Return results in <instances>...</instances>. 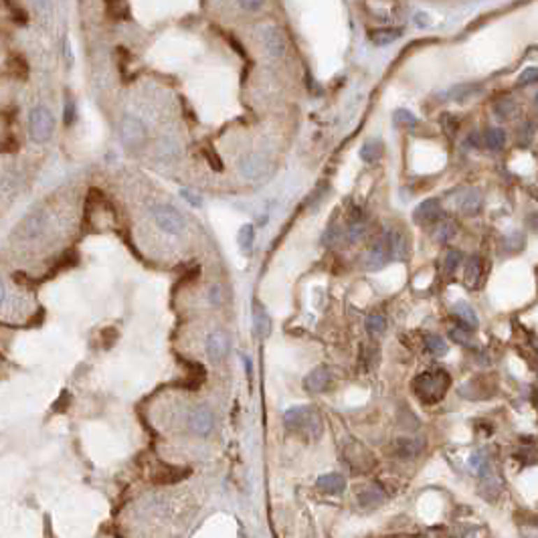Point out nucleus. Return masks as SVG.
<instances>
[{"label":"nucleus","mask_w":538,"mask_h":538,"mask_svg":"<svg viewBox=\"0 0 538 538\" xmlns=\"http://www.w3.org/2000/svg\"><path fill=\"white\" fill-rule=\"evenodd\" d=\"M451 386V377L443 368H429L413 379V393L423 405H435L447 395Z\"/></svg>","instance_id":"nucleus-1"},{"label":"nucleus","mask_w":538,"mask_h":538,"mask_svg":"<svg viewBox=\"0 0 538 538\" xmlns=\"http://www.w3.org/2000/svg\"><path fill=\"white\" fill-rule=\"evenodd\" d=\"M284 421L291 433H298L302 437H306L310 442L320 439L324 433V421L322 415L318 413L316 407H307V405H300V407H291L286 411Z\"/></svg>","instance_id":"nucleus-2"},{"label":"nucleus","mask_w":538,"mask_h":538,"mask_svg":"<svg viewBox=\"0 0 538 538\" xmlns=\"http://www.w3.org/2000/svg\"><path fill=\"white\" fill-rule=\"evenodd\" d=\"M53 130H55V117L51 114L49 108L45 106H38L35 108L31 115H29V132H31V138L37 142V144H43L47 142L51 136H53Z\"/></svg>","instance_id":"nucleus-3"},{"label":"nucleus","mask_w":538,"mask_h":538,"mask_svg":"<svg viewBox=\"0 0 538 538\" xmlns=\"http://www.w3.org/2000/svg\"><path fill=\"white\" fill-rule=\"evenodd\" d=\"M119 138H122V144L128 148V150H138L146 144V138H148V132H146V126L140 117L136 115H126L119 124Z\"/></svg>","instance_id":"nucleus-4"},{"label":"nucleus","mask_w":538,"mask_h":538,"mask_svg":"<svg viewBox=\"0 0 538 538\" xmlns=\"http://www.w3.org/2000/svg\"><path fill=\"white\" fill-rule=\"evenodd\" d=\"M152 217L156 221V225L164 233L168 235H182L187 229V221L180 212L176 211L174 207L168 205H158L152 209Z\"/></svg>","instance_id":"nucleus-5"},{"label":"nucleus","mask_w":538,"mask_h":538,"mask_svg":"<svg viewBox=\"0 0 538 538\" xmlns=\"http://www.w3.org/2000/svg\"><path fill=\"white\" fill-rule=\"evenodd\" d=\"M391 261V251H388V237H386V231L383 235L368 247L365 255L361 257V266L366 271H379L383 269L386 263Z\"/></svg>","instance_id":"nucleus-6"},{"label":"nucleus","mask_w":538,"mask_h":538,"mask_svg":"<svg viewBox=\"0 0 538 538\" xmlns=\"http://www.w3.org/2000/svg\"><path fill=\"white\" fill-rule=\"evenodd\" d=\"M261 43L266 47L271 57H284L286 55V49H288V41H286V35L279 27H263L261 29Z\"/></svg>","instance_id":"nucleus-7"},{"label":"nucleus","mask_w":538,"mask_h":538,"mask_svg":"<svg viewBox=\"0 0 538 538\" xmlns=\"http://www.w3.org/2000/svg\"><path fill=\"white\" fill-rule=\"evenodd\" d=\"M442 217V203H439L437 198H427V201H423L421 205L415 209V212H413V221H415L417 225H421V227H429V225L439 223Z\"/></svg>","instance_id":"nucleus-8"},{"label":"nucleus","mask_w":538,"mask_h":538,"mask_svg":"<svg viewBox=\"0 0 538 538\" xmlns=\"http://www.w3.org/2000/svg\"><path fill=\"white\" fill-rule=\"evenodd\" d=\"M189 425H191V429L196 433V435H201V437L209 435V433L212 431V425H215L212 411L209 409V407H205V405H201V407L192 409L191 417H189Z\"/></svg>","instance_id":"nucleus-9"},{"label":"nucleus","mask_w":538,"mask_h":538,"mask_svg":"<svg viewBox=\"0 0 538 538\" xmlns=\"http://www.w3.org/2000/svg\"><path fill=\"white\" fill-rule=\"evenodd\" d=\"M268 158L263 154H249L245 156L241 162H239V170L245 178H251V180H257L261 178L263 174L268 173Z\"/></svg>","instance_id":"nucleus-10"},{"label":"nucleus","mask_w":538,"mask_h":538,"mask_svg":"<svg viewBox=\"0 0 538 538\" xmlns=\"http://www.w3.org/2000/svg\"><path fill=\"white\" fill-rule=\"evenodd\" d=\"M344 458L346 461L350 463V467H352L354 472H368V470L375 465L372 456L366 451L363 445H358V443H352V445L346 449Z\"/></svg>","instance_id":"nucleus-11"},{"label":"nucleus","mask_w":538,"mask_h":538,"mask_svg":"<svg viewBox=\"0 0 538 538\" xmlns=\"http://www.w3.org/2000/svg\"><path fill=\"white\" fill-rule=\"evenodd\" d=\"M330 383H332V375H330L328 366H316L304 379V386L310 393H326L330 388Z\"/></svg>","instance_id":"nucleus-12"},{"label":"nucleus","mask_w":538,"mask_h":538,"mask_svg":"<svg viewBox=\"0 0 538 538\" xmlns=\"http://www.w3.org/2000/svg\"><path fill=\"white\" fill-rule=\"evenodd\" d=\"M425 449V439L421 437H401L393 443V453L401 460H411L423 453Z\"/></svg>","instance_id":"nucleus-13"},{"label":"nucleus","mask_w":538,"mask_h":538,"mask_svg":"<svg viewBox=\"0 0 538 538\" xmlns=\"http://www.w3.org/2000/svg\"><path fill=\"white\" fill-rule=\"evenodd\" d=\"M229 352V334L225 330H215L207 338V354L212 361H223Z\"/></svg>","instance_id":"nucleus-14"},{"label":"nucleus","mask_w":538,"mask_h":538,"mask_svg":"<svg viewBox=\"0 0 538 538\" xmlns=\"http://www.w3.org/2000/svg\"><path fill=\"white\" fill-rule=\"evenodd\" d=\"M486 379H472V381H467V383L463 384L460 388V395L461 397H465V399H472V401H480V399H488V397H492L494 395V388H492V384H484Z\"/></svg>","instance_id":"nucleus-15"},{"label":"nucleus","mask_w":538,"mask_h":538,"mask_svg":"<svg viewBox=\"0 0 538 538\" xmlns=\"http://www.w3.org/2000/svg\"><path fill=\"white\" fill-rule=\"evenodd\" d=\"M386 237H388V251H391V259H397V261H405L407 255H409V243L405 239V235L401 231L388 229L386 231Z\"/></svg>","instance_id":"nucleus-16"},{"label":"nucleus","mask_w":538,"mask_h":538,"mask_svg":"<svg viewBox=\"0 0 538 538\" xmlns=\"http://www.w3.org/2000/svg\"><path fill=\"white\" fill-rule=\"evenodd\" d=\"M253 328H255V334L259 338H268L269 332H271V318L266 312V307L261 306L257 300L253 302Z\"/></svg>","instance_id":"nucleus-17"},{"label":"nucleus","mask_w":538,"mask_h":538,"mask_svg":"<svg viewBox=\"0 0 538 538\" xmlns=\"http://www.w3.org/2000/svg\"><path fill=\"white\" fill-rule=\"evenodd\" d=\"M453 314L460 318V322H461L460 328L467 330V332L476 330L478 324H480V320H478V316H476L474 307L470 306V304H465V302H458V304L453 306Z\"/></svg>","instance_id":"nucleus-18"},{"label":"nucleus","mask_w":538,"mask_h":538,"mask_svg":"<svg viewBox=\"0 0 538 538\" xmlns=\"http://www.w3.org/2000/svg\"><path fill=\"white\" fill-rule=\"evenodd\" d=\"M481 194L480 191H476V189H470V191L461 192L460 196H458V207H460V211H463L465 215H476V212L481 209Z\"/></svg>","instance_id":"nucleus-19"},{"label":"nucleus","mask_w":538,"mask_h":538,"mask_svg":"<svg viewBox=\"0 0 538 538\" xmlns=\"http://www.w3.org/2000/svg\"><path fill=\"white\" fill-rule=\"evenodd\" d=\"M318 490L326 492V494H340L346 488V480L342 474H324L316 481Z\"/></svg>","instance_id":"nucleus-20"},{"label":"nucleus","mask_w":538,"mask_h":538,"mask_svg":"<svg viewBox=\"0 0 538 538\" xmlns=\"http://www.w3.org/2000/svg\"><path fill=\"white\" fill-rule=\"evenodd\" d=\"M189 476V470L184 467H173V465H162L158 472H154L152 480L156 484H174V481H180L182 478Z\"/></svg>","instance_id":"nucleus-21"},{"label":"nucleus","mask_w":538,"mask_h":538,"mask_svg":"<svg viewBox=\"0 0 538 538\" xmlns=\"http://www.w3.org/2000/svg\"><path fill=\"white\" fill-rule=\"evenodd\" d=\"M383 142L377 140V138H370V140H366L365 144H363V148H361V158L366 164H375L383 156Z\"/></svg>","instance_id":"nucleus-22"},{"label":"nucleus","mask_w":538,"mask_h":538,"mask_svg":"<svg viewBox=\"0 0 538 538\" xmlns=\"http://www.w3.org/2000/svg\"><path fill=\"white\" fill-rule=\"evenodd\" d=\"M384 492L381 486H368L366 490H363L361 494H358V502H361V506H366V508H372V506H379L381 502H384Z\"/></svg>","instance_id":"nucleus-23"},{"label":"nucleus","mask_w":538,"mask_h":538,"mask_svg":"<svg viewBox=\"0 0 538 538\" xmlns=\"http://www.w3.org/2000/svg\"><path fill=\"white\" fill-rule=\"evenodd\" d=\"M480 277H481L480 257H470V259L465 261V271H463V279H465V284H467L470 288H474V286H478Z\"/></svg>","instance_id":"nucleus-24"},{"label":"nucleus","mask_w":538,"mask_h":538,"mask_svg":"<svg viewBox=\"0 0 538 538\" xmlns=\"http://www.w3.org/2000/svg\"><path fill=\"white\" fill-rule=\"evenodd\" d=\"M456 233H458V225H456V221H451V219H443V221H439V223H435V233H433V237H435V241H437V243H447Z\"/></svg>","instance_id":"nucleus-25"},{"label":"nucleus","mask_w":538,"mask_h":538,"mask_svg":"<svg viewBox=\"0 0 538 538\" xmlns=\"http://www.w3.org/2000/svg\"><path fill=\"white\" fill-rule=\"evenodd\" d=\"M481 87L476 85V83H461V85H456L453 89H449V97L456 99V101H467L472 97H476V94H480Z\"/></svg>","instance_id":"nucleus-26"},{"label":"nucleus","mask_w":538,"mask_h":538,"mask_svg":"<svg viewBox=\"0 0 538 538\" xmlns=\"http://www.w3.org/2000/svg\"><path fill=\"white\" fill-rule=\"evenodd\" d=\"M401 35H403V29H393V27H388V29H377V31H372V33H370V38H372L375 45H388V43L401 38Z\"/></svg>","instance_id":"nucleus-27"},{"label":"nucleus","mask_w":538,"mask_h":538,"mask_svg":"<svg viewBox=\"0 0 538 538\" xmlns=\"http://www.w3.org/2000/svg\"><path fill=\"white\" fill-rule=\"evenodd\" d=\"M366 223L363 219H354L344 231V239L348 243H358V241H363L366 237Z\"/></svg>","instance_id":"nucleus-28"},{"label":"nucleus","mask_w":538,"mask_h":538,"mask_svg":"<svg viewBox=\"0 0 538 538\" xmlns=\"http://www.w3.org/2000/svg\"><path fill=\"white\" fill-rule=\"evenodd\" d=\"M516 101L514 99H510V97H502V99H498L496 103H494V114H496V117L498 119H510V117H514V114H516Z\"/></svg>","instance_id":"nucleus-29"},{"label":"nucleus","mask_w":538,"mask_h":538,"mask_svg":"<svg viewBox=\"0 0 538 538\" xmlns=\"http://www.w3.org/2000/svg\"><path fill=\"white\" fill-rule=\"evenodd\" d=\"M481 142L490 150H500L504 146V142H506V132L500 130V128H490L486 134H481Z\"/></svg>","instance_id":"nucleus-30"},{"label":"nucleus","mask_w":538,"mask_h":538,"mask_svg":"<svg viewBox=\"0 0 538 538\" xmlns=\"http://www.w3.org/2000/svg\"><path fill=\"white\" fill-rule=\"evenodd\" d=\"M237 241H239V249L241 253L249 255L251 249H253V243H255V227L253 225H243L239 229V235H237Z\"/></svg>","instance_id":"nucleus-31"},{"label":"nucleus","mask_w":538,"mask_h":538,"mask_svg":"<svg viewBox=\"0 0 538 538\" xmlns=\"http://www.w3.org/2000/svg\"><path fill=\"white\" fill-rule=\"evenodd\" d=\"M393 124L397 126V128H403V130H411V128H415L417 124H419V119H417V115L413 114L411 110H395V114H393Z\"/></svg>","instance_id":"nucleus-32"},{"label":"nucleus","mask_w":538,"mask_h":538,"mask_svg":"<svg viewBox=\"0 0 538 538\" xmlns=\"http://www.w3.org/2000/svg\"><path fill=\"white\" fill-rule=\"evenodd\" d=\"M365 328L372 338H379V336H383L384 330H386V318H384L383 314H370L366 318Z\"/></svg>","instance_id":"nucleus-33"},{"label":"nucleus","mask_w":538,"mask_h":538,"mask_svg":"<svg viewBox=\"0 0 538 538\" xmlns=\"http://www.w3.org/2000/svg\"><path fill=\"white\" fill-rule=\"evenodd\" d=\"M342 239H344V229H342L340 225H332V227H328V229L324 231V235H322V243H324L326 247H334V245H338Z\"/></svg>","instance_id":"nucleus-34"},{"label":"nucleus","mask_w":538,"mask_h":538,"mask_svg":"<svg viewBox=\"0 0 538 538\" xmlns=\"http://www.w3.org/2000/svg\"><path fill=\"white\" fill-rule=\"evenodd\" d=\"M425 348L433 356H443L447 352V344H445V340H443L442 336H427L425 338Z\"/></svg>","instance_id":"nucleus-35"},{"label":"nucleus","mask_w":538,"mask_h":538,"mask_svg":"<svg viewBox=\"0 0 538 538\" xmlns=\"http://www.w3.org/2000/svg\"><path fill=\"white\" fill-rule=\"evenodd\" d=\"M461 257H463V255H461V251H458V249L447 251V253H445V257H443V271L451 275L456 269L460 268Z\"/></svg>","instance_id":"nucleus-36"},{"label":"nucleus","mask_w":538,"mask_h":538,"mask_svg":"<svg viewBox=\"0 0 538 538\" xmlns=\"http://www.w3.org/2000/svg\"><path fill=\"white\" fill-rule=\"evenodd\" d=\"M108 13L114 19H128L130 17V6L126 2H112V4H108Z\"/></svg>","instance_id":"nucleus-37"},{"label":"nucleus","mask_w":538,"mask_h":538,"mask_svg":"<svg viewBox=\"0 0 538 538\" xmlns=\"http://www.w3.org/2000/svg\"><path fill=\"white\" fill-rule=\"evenodd\" d=\"M63 122L65 126H71L75 122V101L73 97L67 96L65 97V106H63Z\"/></svg>","instance_id":"nucleus-38"},{"label":"nucleus","mask_w":538,"mask_h":538,"mask_svg":"<svg viewBox=\"0 0 538 538\" xmlns=\"http://www.w3.org/2000/svg\"><path fill=\"white\" fill-rule=\"evenodd\" d=\"M449 338L461 346H470V332L460 326L451 328V330H449Z\"/></svg>","instance_id":"nucleus-39"},{"label":"nucleus","mask_w":538,"mask_h":538,"mask_svg":"<svg viewBox=\"0 0 538 538\" xmlns=\"http://www.w3.org/2000/svg\"><path fill=\"white\" fill-rule=\"evenodd\" d=\"M524 247V235L522 233H514L510 237H506V249L508 251H520Z\"/></svg>","instance_id":"nucleus-40"},{"label":"nucleus","mask_w":538,"mask_h":538,"mask_svg":"<svg viewBox=\"0 0 538 538\" xmlns=\"http://www.w3.org/2000/svg\"><path fill=\"white\" fill-rule=\"evenodd\" d=\"M442 126L447 130V134H456V130H458V126H460V122L453 117L451 114H443L442 115Z\"/></svg>","instance_id":"nucleus-41"},{"label":"nucleus","mask_w":538,"mask_h":538,"mask_svg":"<svg viewBox=\"0 0 538 538\" xmlns=\"http://www.w3.org/2000/svg\"><path fill=\"white\" fill-rule=\"evenodd\" d=\"M538 73L535 67H528V69H524L522 71V75H520V83L522 85H532V83H537Z\"/></svg>","instance_id":"nucleus-42"},{"label":"nucleus","mask_w":538,"mask_h":538,"mask_svg":"<svg viewBox=\"0 0 538 538\" xmlns=\"http://www.w3.org/2000/svg\"><path fill=\"white\" fill-rule=\"evenodd\" d=\"M180 194H182L191 205H194V207H201V205H203V198H201V196H196V192L191 191V189H182Z\"/></svg>","instance_id":"nucleus-43"},{"label":"nucleus","mask_w":538,"mask_h":538,"mask_svg":"<svg viewBox=\"0 0 538 538\" xmlns=\"http://www.w3.org/2000/svg\"><path fill=\"white\" fill-rule=\"evenodd\" d=\"M211 304L212 306H221L223 304V291H221V288L219 286H212L211 288Z\"/></svg>","instance_id":"nucleus-44"},{"label":"nucleus","mask_w":538,"mask_h":538,"mask_svg":"<svg viewBox=\"0 0 538 538\" xmlns=\"http://www.w3.org/2000/svg\"><path fill=\"white\" fill-rule=\"evenodd\" d=\"M207 156H209V160H211V166L215 170H221L223 168V164H221V158L219 156H212L211 150H207Z\"/></svg>","instance_id":"nucleus-45"},{"label":"nucleus","mask_w":538,"mask_h":538,"mask_svg":"<svg viewBox=\"0 0 538 538\" xmlns=\"http://www.w3.org/2000/svg\"><path fill=\"white\" fill-rule=\"evenodd\" d=\"M467 142L476 144L478 148H480V146H484V142H481V134H478V132H472V134H470V138H467Z\"/></svg>","instance_id":"nucleus-46"},{"label":"nucleus","mask_w":538,"mask_h":538,"mask_svg":"<svg viewBox=\"0 0 538 538\" xmlns=\"http://www.w3.org/2000/svg\"><path fill=\"white\" fill-rule=\"evenodd\" d=\"M63 55H67V63L71 65L73 63V55H71V47H69V43L65 41V45H63Z\"/></svg>","instance_id":"nucleus-47"},{"label":"nucleus","mask_w":538,"mask_h":538,"mask_svg":"<svg viewBox=\"0 0 538 538\" xmlns=\"http://www.w3.org/2000/svg\"><path fill=\"white\" fill-rule=\"evenodd\" d=\"M415 22H417L419 27H425V24H429V19H427V15H425V13H417Z\"/></svg>","instance_id":"nucleus-48"},{"label":"nucleus","mask_w":538,"mask_h":538,"mask_svg":"<svg viewBox=\"0 0 538 538\" xmlns=\"http://www.w3.org/2000/svg\"><path fill=\"white\" fill-rule=\"evenodd\" d=\"M241 6H243V8H249V10H255V8L261 6V2H241Z\"/></svg>","instance_id":"nucleus-49"},{"label":"nucleus","mask_w":538,"mask_h":538,"mask_svg":"<svg viewBox=\"0 0 538 538\" xmlns=\"http://www.w3.org/2000/svg\"><path fill=\"white\" fill-rule=\"evenodd\" d=\"M2 298H4V288H2V282H0V302H2Z\"/></svg>","instance_id":"nucleus-50"}]
</instances>
